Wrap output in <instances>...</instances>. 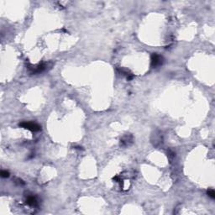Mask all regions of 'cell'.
<instances>
[{
	"mask_svg": "<svg viewBox=\"0 0 215 215\" xmlns=\"http://www.w3.org/2000/svg\"><path fill=\"white\" fill-rule=\"evenodd\" d=\"M20 126L22 128H25L26 130H29L30 131H40L41 129L40 126L38 125L37 123H30V122H23L21 123H20Z\"/></svg>",
	"mask_w": 215,
	"mask_h": 215,
	"instance_id": "1",
	"label": "cell"
},
{
	"mask_svg": "<svg viewBox=\"0 0 215 215\" xmlns=\"http://www.w3.org/2000/svg\"><path fill=\"white\" fill-rule=\"evenodd\" d=\"M162 63V57L158 54H153L151 56V65L152 66H158Z\"/></svg>",
	"mask_w": 215,
	"mask_h": 215,
	"instance_id": "2",
	"label": "cell"
},
{
	"mask_svg": "<svg viewBox=\"0 0 215 215\" xmlns=\"http://www.w3.org/2000/svg\"><path fill=\"white\" fill-rule=\"evenodd\" d=\"M26 203L28 205H30V206H31V207H37L38 206V202H37L36 198H34V197H32V196H30V197H28V198L26 199Z\"/></svg>",
	"mask_w": 215,
	"mask_h": 215,
	"instance_id": "3",
	"label": "cell"
},
{
	"mask_svg": "<svg viewBox=\"0 0 215 215\" xmlns=\"http://www.w3.org/2000/svg\"><path fill=\"white\" fill-rule=\"evenodd\" d=\"M45 69V66L44 64H41L37 66L35 69H33V73H40Z\"/></svg>",
	"mask_w": 215,
	"mask_h": 215,
	"instance_id": "4",
	"label": "cell"
},
{
	"mask_svg": "<svg viewBox=\"0 0 215 215\" xmlns=\"http://www.w3.org/2000/svg\"><path fill=\"white\" fill-rule=\"evenodd\" d=\"M208 197H210L213 199L215 198V193H214V191L212 190V189H210V190L208 191Z\"/></svg>",
	"mask_w": 215,
	"mask_h": 215,
	"instance_id": "5",
	"label": "cell"
},
{
	"mask_svg": "<svg viewBox=\"0 0 215 215\" xmlns=\"http://www.w3.org/2000/svg\"><path fill=\"white\" fill-rule=\"evenodd\" d=\"M1 176H2V177H4V178L8 177V176H9L8 171H1Z\"/></svg>",
	"mask_w": 215,
	"mask_h": 215,
	"instance_id": "6",
	"label": "cell"
}]
</instances>
